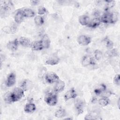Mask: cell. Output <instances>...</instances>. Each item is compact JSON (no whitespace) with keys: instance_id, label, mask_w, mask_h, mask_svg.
Masks as SVG:
<instances>
[{"instance_id":"obj_24","label":"cell","mask_w":120,"mask_h":120,"mask_svg":"<svg viewBox=\"0 0 120 120\" xmlns=\"http://www.w3.org/2000/svg\"><path fill=\"white\" fill-rule=\"evenodd\" d=\"M66 115H67L66 111L65 109H64L63 108L59 109L55 112L54 113L55 117L56 118H63V117H65Z\"/></svg>"},{"instance_id":"obj_32","label":"cell","mask_w":120,"mask_h":120,"mask_svg":"<svg viewBox=\"0 0 120 120\" xmlns=\"http://www.w3.org/2000/svg\"><path fill=\"white\" fill-rule=\"evenodd\" d=\"M46 12V9L42 6H41L38 7V14L39 15H44Z\"/></svg>"},{"instance_id":"obj_16","label":"cell","mask_w":120,"mask_h":120,"mask_svg":"<svg viewBox=\"0 0 120 120\" xmlns=\"http://www.w3.org/2000/svg\"><path fill=\"white\" fill-rule=\"evenodd\" d=\"M33 86V83L28 79L23 80L20 84V87L22 88L24 91H27L30 90Z\"/></svg>"},{"instance_id":"obj_36","label":"cell","mask_w":120,"mask_h":120,"mask_svg":"<svg viewBox=\"0 0 120 120\" xmlns=\"http://www.w3.org/2000/svg\"><path fill=\"white\" fill-rule=\"evenodd\" d=\"M100 13L98 10H95L93 13V15L94 17H99Z\"/></svg>"},{"instance_id":"obj_35","label":"cell","mask_w":120,"mask_h":120,"mask_svg":"<svg viewBox=\"0 0 120 120\" xmlns=\"http://www.w3.org/2000/svg\"><path fill=\"white\" fill-rule=\"evenodd\" d=\"M97 116H94L91 114L88 113L85 116L84 119L85 120H97L98 119L97 118H96Z\"/></svg>"},{"instance_id":"obj_3","label":"cell","mask_w":120,"mask_h":120,"mask_svg":"<svg viewBox=\"0 0 120 120\" xmlns=\"http://www.w3.org/2000/svg\"><path fill=\"white\" fill-rule=\"evenodd\" d=\"M24 90L21 87H16L11 92L14 103L20 100L24 96Z\"/></svg>"},{"instance_id":"obj_31","label":"cell","mask_w":120,"mask_h":120,"mask_svg":"<svg viewBox=\"0 0 120 120\" xmlns=\"http://www.w3.org/2000/svg\"><path fill=\"white\" fill-rule=\"evenodd\" d=\"M107 54L109 57H116L118 55V52L115 48H112L109 50L107 52Z\"/></svg>"},{"instance_id":"obj_11","label":"cell","mask_w":120,"mask_h":120,"mask_svg":"<svg viewBox=\"0 0 120 120\" xmlns=\"http://www.w3.org/2000/svg\"><path fill=\"white\" fill-rule=\"evenodd\" d=\"M60 58L55 54L50 56L45 61V63L51 66H54L58 64L60 62Z\"/></svg>"},{"instance_id":"obj_18","label":"cell","mask_w":120,"mask_h":120,"mask_svg":"<svg viewBox=\"0 0 120 120\" xmlns=\"http://www.w3.org/2000/svg\"><path fill=\"white\" fill-rule=\"evenodd\" d=\"M19 44L22 46L25 47H29L31 46L32 42L28 38L25 37H21L19 39Z\"/></svg>"},{"instance_id":"obj_23","label":"cell","mask_w":120,"mask_h":120,"mask_svg":"<svg viewBox=\"0 0 120 120\" xmlns=\"http://www.w3.org/2000/svg\"><path fill=\"white\" fill-rule=\"evenodd\" d=\"M23 12L25 17H33L35 15L34 11L29 8H25L23 9Z\"/></svg>"},{"instance_id":"obj_21","label":"cell","mask_w":120,"mask_h":120,"mask_svg":"<svg viewBox=\"0 0 120 120\" xmlns=\"http://www.w3.org/2000/svg\"><path fill=\"white\" fill-rule=\"evenodd\" d=\"M106 90V87L104 83L100 84L94 90V93L97 96H102L104 92Z\"/></svg>"},{"instance_id":"obj_14","label":"cell","mask_w":120,"mask_h":120,"mask_svg":"<svg viewBox=\"0 0 120 120\" xmlns=\"http://www.w3.org/2000/svg\"><path fill=\"white\" fill-rule=\"evenodd\" d=\"M100 17H94L92 19L90 20L88 25L87 26L89 28L92 29H95L98 27L101 24Z\"/></svg>"},{"instance_id":"obj_29","label":"cell","mask_w":120,"mask_h":120,"mask_svg":"<svg viewBox=\"0 0 120 120\" xmlns=\"http://www.w3.org/2000/svg\"><path fill=\"white\" fill-rule=\"evenodd\" d=\"M119 15L118 12H111V23H116L119 20Z\"/></svg>"},{"instance_id":"obj_13","label":"cell","mask_w":120,"mask_h":120,"mask_svg":"<svg viewBox=\"0 0 120 120\" xmlns=\"http://www.w3.org/2000/svg\"><path fill=\"white\" fill-rule=\"evenodd\" d=\"M55 83L53 89L55 93L60 92L64 90L65 87V83L63 81L60 79Z\"/></svg>"},{"instance_id":"obj_1","label":"cell","mask_w":120,"mask_h":120,"mask_svg":"<svg viewBox=\"0 0 120 120\" xmlns=\"http://www.w3.org/2000/svg\"><path fill=\"white\" fill-rule=\"evenodd\" d=\"M14 6L11 1H0V15L1 17L7 16L9 12L13 8Z\"/></svg>"},{"instance_id":"obj_20","label":"cell","mask_w":120,"mask_h":120,"mask_svg":"<svg viewBox=\"0 0 120 120\" xmlns=\"http://www.w3.org/2000/svg\"><path fill=\"white\" fill-rule=\"evenodd\" d=\"M44 48H49L51 44V40L47 34H44L40 40Z\"/></svg>"},{"instance_id":"obj_4","label":"cell","mask_w":120,"mask_h":120,"mask_svg":"<svg viewBox=\"0 0 120 120\" xmlns=\"http://www.w3.org/2000/svg\"><path fill=\"white\" fill-rule=\"evenodd\" d=\"M82 64L83 67L94 66L96 63V60L94 57L88 55H84L82 59Z\"/></svg>"},{"instance_id":"obj_30","label":"cell","mask_w":120,"mask_h":120,"mask_svg":"<svg viewBox=\"0 0 120 120\" xmlns=\"http://www.w3.org/2000/svg\"><path fill=\"white\" fill-rule=\"evenodd\" d=\"M105 46L107 49L109 50L113 48V43L112 42V41L108 38H105Z\"/></svg>"},{"instance_id":"obj_34","label":"cell","mask_w":120,"mask_h":120,"mask_svg":"<svg viewBox=\"0 0 120 120\" xmlns=\"http://www.w3.org/2000/svg\"><path fill=\"white\" fill-rule=\"evenodd\" d=\"M17 23H14L12 25L11 27H10V31L13 33H14L17 30Z\"/></svg>"},{"instance_id":"obj_15","label":"cell","mask_w":120,"mask_h":120,"mask_svg":"<svg viewBox=\"0 0 120 120\" xmlns=\"http://www.w3.org/2000/svg\"><path fill=\"white\" fill-rule=\"evenodd\" d=\"M101 22L107 24L111 23V12H105L100 17Z\"/></svg>"},{"instance_id":"obj_19","label":"cell","mask_w":120,"mask_h":120,"mask_svg":"<svg viewBox=\"0 0 120 120\" xmlns=\"http://www.w3.org/2000/svg\"><path fill=\"white\" fill-rule=\"evenodd\" d=\"M30 48L33 51H40L44 49L41 40H36L32 42Z\"/></svg>"},{"instance_id":"obj_12","label":"cell","mask_w":120,"mask_h":120,"mask_svg":"<svg viewBox=\"0 0 120 120\" xmlns=\"http://www.w3.org/2000/svg\"><path fill=\"white\" fill-rule=\"evenodd\" d=\"M24 17L23 9H18L16 11L14 16L15 22L18 24L20 23L23 21Z\"/></svg>"},{"instance_id":"obj_22","label":"cell","mask_w":120,"mask_h":120,"mask_svg":"<svg viewBox=\"0 0 120 120\" xmlns=\"http://www.w3.org/2000/svg\"><path fill=\"white\" fill-rule=\"evenodd\" d=\"M90 19L87 15H82L79 16L78 21L79 23L83 26H87L90 22Z\"/></svg>"},{"instance_id":"obj_7","label":"cell","mask_w":120,"mask_h":120,"mask_svg":"<svg viewBox=\"0 0 120 120\" xmlns=\"http://www.w3.org/2000/svg\"><path fill=\"white\" fill-rule=\"evenodd\" d=\"M16 82V75L14 72L10 73L7 76L5 84L8 87H11L15 85Z\"/></svg>"},{"instance_id":"obj_2","label":"cell","mask_w":120,"mask_h":120,"mask_svg":"<svg viewBox=\"0 0 120 120\" xmlns=\"http://www.w3.org/2000/svg\"><path fill=\"white\" fill-rule=\"evenodd\" d=\"M44 101L49 106H55L58 102V97L56 93H49L44 98Z\"/></svg>"},{"instance_id":"obj_38","label":"cell","mask_w":120,"mask_h":120,"mask_svg":"<svg viewBox=\"0 0 120 120\" xmlns=\"http://www.w3.org/2000/svg\"><path fill=\"white\" fill-rule=\"evenodd\" d=\"M118 107H119V106H120V104H119V102H120V99H118Z\"/></svg>"},{"instance_id":"obj_28","label":"cell","mask_w":120,"mask_h":120,"mask_svg":"<svg viewBox=\"0 0 120 120\" xmlns=\"http://www.w3.org/2000/svg\"><path fill=\"white\" fill-rule=\"evenodd\" d=\"M103 57L102 52L98 49L95 50L94 52V57L96 60H100Z\"/></svg>"},{"instance_id":"obj_25","label":"cell","mask_w":120,"mask_h":120,"mask_svg":"<svg viewBox=\"0 0 120 120\" xmlns=\"http://www.w3.org/2000/svg\"><path fill=\"white\" fill-rule=\"evenodd\" d=\"M98 104L102 106H106L110 103V99L108 97L102 96L98 100Z\"/></svg>"},{"instance_id":"obj_27","label":"cell","mask_w":120,"mask_h":120,"mask_svg":"<svg viewBox=\"0 0 120 120\" xmlns=\"http://www.w3.org/2000/svg\"><path fill=\"white\" fill-rule=\"evenodd\" d=\"M44 19L41 15H37L34 17L35 23L37 26H41L44 23Z\"/></svg>"},{"instance_id":"obj_33","label":"cell","mask_w":120,"mask_h":120,"mask_svg":"<svg viewBox=\"0 0 120 120\" xmlns=\"http://www.w3.org/2000/svg\"><path fill=\"white\" fill-rule=\"evenodd\" d=\"M113 83L117 86H119L120 84V74H116L113 78Z\"/></svg>"},{"instance_id":"obj_37","label":"cell","mask_w":120,"mask_h":120,"mask_svg":"<svg viewBox=\"0 0 120 120\" xmlns=\"http://www.w3.org/2000/svg\"><path fill=\"white\" fill-rule=\"evenodd\" d=\"M31 2L32 3V5H37V4H38V3L39 2V1H37V0H32V1H31Z\"/></svg>"},{"instance_id":"obj_8","label":"cell","mask_w":120,"mask_h":120,"mask_svg":"<svg viewBox=\"0 0 120 120\" xmlns=\"http://www.w3.org/2000/svg\"><path fill=\"white\" fill-rule=\"evenodd\" d=\"M74 105L78 115L82 114L83 112L84 104L82 100L80 99H76Z\"/></svg>"},{"instance_id":"obj_5","label":"cell","mask_w":120,"mask_h":120,"mask_svg":"<svg viewBox=\"0 0 120 120\" xmlns=\"http://www.w3.org/2000/svg\"><path fill=\"white\" fill-rule=\"evenodd\" d=\"M59 80H60L59 76L57 74L53 72L48 73L45 75V80L49 84L56 82Z\"/></svg>"},{"instance_id":"obj_26","label":"cell","mask_w":120,"mask_h":120,"mask_svg":"<svg viewBox=\"0 0 120 120\" xmlns=\"http://www.w3.org/2000/svg\"><path fill=\"white\" fill-rule=\"evenodd\" d=\"M3 99L4 101L7 104H12L14 103L11 95V92H6L4 95Z\"/></svg>"},{"instance_id":"obj_17","label":"cell","mask_w":120,"mask_h":120,"mask_svg":"<svg viewBox=\"0 0 120 120\" xmlns=\"http://www.w3.org/2000/svg\"><path fill=\"white\" fill-rule=\"evenodd\" d=\"M36 109V106L35 104L29 102L27 103L24 107V111L27 113H31L34 112Z\"/></svg>"},{"instance_id":"obj_10","label":"cell","mask_w":120,"mask_h":120,"mask_svg":"<svg viewBox=\"0 0 120 120\" xmlns=\"http://www.w3.org/2000/svg\"><path fill=\"white\" fill-rule=\"evenodd\" d=\"M19 44V40L17 38H15L13 40L9 41L7 44V47L9 50L14 52L17 50Z\"/></svg>"},{"instance_id":"obj_6","label":"cell","mask_w":120,"mask_h":120,"mask_svg":"<svg viewBox=\"0 0 120 120\" xmlns=\"http://www.w3.org/2000/svg\"><path fill=\"white\" fill-rule=\"evenodd\" d=\"M77 41L78 43L81 45L86 46L91 43V39L90 36L81 35L78 37Z\"/></svg>"},{"instance_id":"obj_9","label":"cell","mask_w":120,"mask_h":120,"mask_svg":"<svg viewBox=\"0 0 120 120\" xmlns=\"http://www.w3.org/2000/svg\"><path fill=\"white\" fill-rule=\"evenodd\" d=\"M77 96V94L74 88H72L65 93L64 96V98L65 101H67L71 99H75Z\"/></svg>"}]
</instances>
